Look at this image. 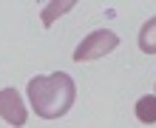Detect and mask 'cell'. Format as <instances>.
Segmentation results:
<instances>
[{
  "label": "cell",
  "mask_w": 156,
  "mask_h": 128,
  "mask_svg": "<svg viewBox=\"0 0 156 128\" xmlns=\"http://www.w3.org/2000/svg\"><path fill=\"white\" fill-rule=\"evenodd\" d=\"M26 97L34 108V114L43 117V120H60L71 111L77 97V86L71 74L66 71H54L48 77H31L29 88H26Z\"/></svg>",
  "instance_id": "1"
},
{
  "label": "cell",
  "mask_w": 156,
  "mask_h": 128,
  "mask_svg": "<svg viewBox=\"0 0 156 128\" xmlns=\"http://www.w3.org/2000/svg\"><path fill=\"white\" fill-rule=\"evenodd\" d=\"M119 46V34L111 29H97L91 31L85 40H82L74 49V63H88V60H99L105 54H111Z\"/></svg>",
  "instance_id": "2"
},
{
  "label": "cell",
  "mask_w": 156,
  "mask_h": 128,
  "mask_svg": "<svg viewBox=\"0 0 156 128\" xmlns=\"http://www.w3.org/2000/svg\"><path fill=\"white\" fill-rule=\"evenodd\" d=\"M0 117L14 125V128H23L26 120H29V114H26V103L20 97V91L17 88H0Z\"/></svg>",
  "instance_id": "3"
},
{
  "label": "cell",
  "mask_w": 156,
  "mask_h": 128,
  "mask_svg": "<svg viewBox=\"0 0 156 128\" xmlns=\"http://www.w3.org/2000/svg\"><path fill=\"white\" fill-rule=\"evenodd\" d=\"M74 6H77L74 0H51V3H43V12H40L43 26H45V29H51V26L57 23L66 12H71Z\"/></svg>",
  "instance_id": "4"
},
{
  "label": "cell",
  "mask_w": 156,
  "mask_h": 128,
  "mask_svg": "<svg viewBox=\"0 0 156 128\" xmlns=\"http://www.w3.org/2000/svg\"><path fill=\"white\" fill-rule=\"evenodd\" d=\"M133 114H136V120L145 123V125H153L156 123V94H145L136 100V105H133Z\"/></svg>",
  "instance_id": "5"
},
{
  "label": "cell",
  "mask_w": 156,
  "mask_h": 128,
  "mask_svg": "<svg viewBox=\"0 0 156 128\" xmlns=\"http://www.w3.org/2000/svg\"><path fill=\"white\" fill-rule=\"evenodd\" d=\"M139 49L145 54H156V17L142 23V29H139Z\"/></svg>",
  "instance_id": "6"
}]
</instances>
